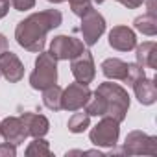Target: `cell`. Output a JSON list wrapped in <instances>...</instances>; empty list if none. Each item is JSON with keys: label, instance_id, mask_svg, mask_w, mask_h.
<instances>
[{"label": "cell", "instance_id": "obj_1", "mask_svg": "<svg viewBox=\"0 0 157 157\" xmlns=\"http://www.w3.org/2000/svg\"><path fill=\"white\" fill-rule=\"evenodd\" d=\"M61 22H63V15L59 10H44V11L32 13L17 24L15 39L19 46H22L24 50L39 54L44 50L46 33L61 26Z\"/></svg>", "mask_w": 157, "mask_h": 157}, {"label": "cell", "instance_id": "obj_2", "mask_svg": "<svg viewBox=\"0 0 157 157\" xmlns=\"http://www.w3.org/2000/svg\"><path fill=\"white\" fill-rule=\"evenodd\" d=\"M96 93L104 98L105 102V115L104 117H111L117 122H122L128 115L129 109V94L128 91L113 82H104L98 85Z\"/></svg>", "mask_w": 157, "mask_h": 157}, {"label": "cell", "instance_id": "obj_3", "mask_svg": "<svg viewBox=\"0 0 157 157\" xmlns=\"http://www.w3.org/2000/svg\"><path fill=\"white\" fill-rule=\"evenodd\" d=\"M57 83V59L50 52H39L35 59V68L30 74V85L35 91H43L50 85Z\"/></svg>", "mask_w": 157, "mask_h": 157}, {"label": "cell", "instance_id": "obj_4", "mask_svg": "<svg viewBox=\"0 0 157 157\" xmlns=\"http://www.w3.org/2000/svg\"><path fill=\"white\" fill-rule=\"evenodd\" d=\"M120 135V122L111 117H102V120L91 129L89 139L98 148H115Z\"/></svg>", "mask_w": 157, "mask_h": 157}, {"label": "cell", "instance_id": "obj_5", "mask_svg": "<svg viewBox=\"0 0 157 157\" xmlns=\"http://www.w3.org/2000/svg\"><path fill=\"white\" fill-rule=\"evenodd\" d=\"M122 153L126 155H157V137L148 135L144 131H129L126 135Z\"/></svg>", "mask_w": 157, "mask_h": 157}, {"label": "cell", "instance_id": "obj_6", "mask_svg": "<svg viewBox=\"0 0 157 157\" xmlns=\"http://www.w3.org/2000/svg\"><path fill=\"white\" fill-rule=\"evenodd\" d=\"M82 26H80V32H82V39H83V44L85 46H94L98 43V39L104 35L105 32V19L94 10H87L82 17Z\"/></svg>", "mask_w": 157, "mask_h": 157}, {"label": "cell", "instance_id": "obj_7", "mask_svg": "<svg viewBox=\"0 0 157 157\" xmlns=\"http://www.w3.org/2000/svg\"><path fill=\"white\" fill-rule=\"evenodd\" d=\"M85 50V44L82 39H76L70 35H56L50 43L48 52L57 61H70L76 56H80Z\"/></svg>", "mask_w": 157, "mask_h": 157}, {"label": "cell", "instance_id": "obj_8", "mask_svg": "<svg viewBox=\"0 0 157 157\" xmlns=\"http://www.w3.org/2000/svg\"><path fill=\"white\" fill-rule=\"evenodd\" d=\"M93 91L89 89V85L83 83H70L68 87L63 89L61 93V109L65 111H78V109H83L85 104L89 102Z\"/></svg>", "mask_w": 157, "mask_h": 157}, {"label": "cell", "instance_id": "obj_9", "mask_svg": "<svg viewBox=\"0 0 157 157\" xmlns=\"http://www.w3.org/2000/svg\"><path fill=\"white\" fill-rule=\"evenodd\" d=\"M70 72H72L74 80L78 83L89 85L94 80V76H96V67H94L93 54L89 50H83L80 56H76L74 59H70Z\"/></svg>", "mask_w": 157, "mask_h": 157}, {"label": "cell", "instance_id": "obj_10", "mask_svg": "<svg viewBox=\"0 0 157 157\" xmlns=\"http://www.w3.org/2000/svg\"><path fill=\"white\" fill-rule=\"evenodd\" d=\"M0 137H4L6 142L19 146L30 135H28V129H26L24 122L21 120V117H8L0 122Z\"/></svg>", "mask_w": 157, "mask_h": 157}, {"label": "cell", "instance_id": "obj_11", "mask_svg": "<svg viewBox=\"0 0 157 157\" xmlns=\"http://www.w3.org/2000/svg\"><path fill=\"white\" fill-rule=\"evenodd\" d=\"M0 74H2L10 83H19L24 78V65L19 59L17 54L6 50L0 54Z\"/></svg>", "mask_w": 157, "mask_h": 157}, {"label": "cell", "instance_id": "obj_12", "mask_svg": "<svg viewBox=\"0 0 157 157\" xmlns=\"http://www.w3.org/2000/svg\"><path fill=\"white\" fill-rule=\"evenodd\" d=\"M109 46L118 52H129L137 46V35L128 26H115L109 32Z\"/></svg>", "mask_w": 157, "mask_h": 157}, {"label": "cell", "instance_id": "obj_13", "mask_svg": "<svg viewBox=\"0 0 157 157\" xmlns=\"http://www.w3.org/2000/svg\"><path fill=\"white\" fill-rule=\"evenodd\" d=\"M133 87V93H135V98L142 104V105H151L155 104L157 100V87H155V80L153 78H139V80L131 85Z\"/></svg>", "mask_w": 157, "mask_h": 157}, {"label": "cell", "instance_id": "obj_14", "mask_svg": "<svg viewBox=\"0 0 157 157\" xmlns=\"http://www.w3.org/2000/svg\"><path fill=\"white\" fill-rule=\"evenodd\" d=\"M21 120L24 122L26 129H28V135L32 137H44L50 129V122L44 115H39V113H32V111H26L21 115Z\"/></svg>", "mask_w": 157, "mask_h": 157}, {"label": "cell", "instance_id": "obj_15", "mask_svg": "<svg viewBox=\"0 0 157 157\" xmlns=\"http://www.w3.org/2000/svg\"><path fill=\"white\" fill-rule=\"evenodd\" d=\"M135 57L137 63L144 68H157V44L153 41H146L142 44L135 46Z\"/></svg>", "mask_w": 157, "mask_h": 157}, {"label": "cell", "instance_id": "obj_16", "mask_svg": "<svg viewBox=\"0 0 157 157\" xmlns=\"http://www.w3.org/2000/svg\"><path fill=\"white\" fill-rule=\"evenodd\" d=\"M128 65L126 61L118 59V57H109L102 61V74L107 78V80H120L124 82L126 76H128Z\"/></svg>", "mask_w": 157, "mask_h": 157}, {"label": "cell", "instance_id": "obj_17", "mask_svg": "<svg viewBox=\"0 0 157 157\" xmlns=\"http://www.w3.org/2000/svg\"><path fill=\"white\" fill-rule=\"evenodd\" d=\"M133 26H135L137 32H140L148 37H153L157 33V15L144 13V15H140L133 21Z\"/></svg>", "mask_w": 157, "mask_h": 157}, {"label": "cell", "instance_id": "obj_18", "mask_svg": "<svg viewBox=\"0 0 157 157\" xmlns=\"http://www.w3.org/2000/svg\"><path fill=\"white\" fill-rule=\"evenodd\" d=\"M61 93H63V89L57 83L43 89V104H44V107H48L50 111H59L61 109Z\"/></svg>", "mask_w": 157, "mask_h": 157}, {"label": "cell", "instance_id": "obj_19", "mask_svg": "<svg viewBox=\"0 0 157 157\" xmlns=\"http://www.w3.org/2000/svg\"><path fill=\"white\" fill-rule=\"evenodd\" d=\"M91 124V117L87 111H82V109H78V113H74L70 118H68V131L70 133H83Z\"/></svg>", "mask_w": 157, "mask_h": 157}, {"label": "cell", "instance_id": "obj_20", "mask_svg": "<svg viewBox=\"0 0 157 157\" xmlns=\"http://www.w3.org/2000/svg\"><path fill=\"white\" fill-rule=\"evenodd\" d=\"M28 157H41V155H52V150H50V144L48 140H44L43 137H33V140L28 144L26 151H24Z\"/></svg>", "mask_w": 157, "mask_h": 157}, {"label": "cell", "instance_id": "obj_21", "mask_svg": "<svg viewBox=\"0 0 157 157\" xmlns=\"http://www.w3.org/2000/svg\"><path fill=\"white\" fill-rule=\"evenodd\" d=\"M142 76H146L144 74V67H140L139 63H129L128 65V76H126V80H124V83H128L129 87L139 80V78H142Z\"/></svg>", "mask_w": 157, "mask_h": 157}, {"label": "cell", "instance_id": "obj_22", "mask_svg": "<svg viewBox=\"0 0 157 157\" xmlns=\"http://www.w3.org/2000/svg\"><path fill=\"white\" fill-rule=\"evenodd\" d=\"M68 4H70V10L74 15L82 17L87 10L93 8V0H68Z\"/></svg>", "mask_w": 157, "mask_h": 157}, {"label": "cell", "instance_id": "obj_23", "mask_svg": "<svg viewBox=\"0 0 157 157\" xmlns=\"http://www.w3.org/2000/svg\"><path fill=\"white\" fill-rule=\"evenodd\" d=\"M10 2H11L13 10H17V11H28L35 6V0H10Z\"/></svg>", "mask_w": 157, "mask_h": 157}, {"label": "cell", "instance_id": "obj_24", "mask_svg": "<svg viewBox=\"0 0 157 157\" xmlns=\"http://www.w3.org/2000/svg\"><path fill=\"white\" fill-rule=\"evenodd\" d=\"M17 155V146L11 142H2L0 144V157H15Z\"/></svg>", "mask_w": 157, "mask_h": 157}, {"label": "cell", "instance_id": "obj_25", "mask_svg": "<svg viewBox=\"0 0 157 157\" xmlns=\"http://www.w3.org/2000/svg\"><path fill=\"white\" fill-rule=\"evenodd\" d=\"M117 2L126 6V8H129V10H137V8H140L146 2V0H117Z\"/></svg>", "mask_w": 157, "mask_h": 157}, {"label": "cell", "instance_id": "obj_26", "mask_svg": "<svg viewBox=\"0 0 157 157\" xmlns=\"http://www.w3.org/2000/svg\"><path fill=\"white\" fill-rule=\"evenodd\" d=\"M8 39H6V35L4 33H0V54H2V52H6L8 50Z\"/></svg>", "mask_w": 157, "mask_h": 157}, {"label": "cell", "instance_id": "obj_27", "mask_svg": "<svg viewBox=\"0 0 157 157\" xmlns=\"http://www.w3.org/2000/svg\"><path fill=\"white\" fill-rule=\"evenodd\" d=\"M48 2H52V4H61V2H65V0H48Z\"/></svg>", "mask_w": 157, "mask_h": 157}, {"label": "cell", "instance_id": "obj_28", "mask_svg": "<svg viewBox=\"0 0 157 157\" xmlns=\"http://www.w3.org/2000/svg\"><path fill=\"white\" fill-rule=\"evenodd\" d=\"M93 2H96V4H102V2H104V0H93Z\"/></svg>", "mask_w": 157, "mask_h": 157}, {"label": "cell", "instance_id": "obj_29", "mask_svg": "<svg viewBox=\"0 0 157 157\" xmlns=\"http://www.w3.org/2000/svg\"><path fill=\"white\" fill-rule=\"evenodd\" d=\"M0 2H10V0H0Z\"/></svg>", "mask_w": 157, "mask_h": 157}, {"label": "cell", "instance_id": "obj_30", "mask_svg": "<svg viewBox=\"0 0 157 157\" xmlns=\"http://www.w3.org/2000/svg\"><path fill=\"white\" fill-rule=\"evenodd\" d=\"M0 78H2V74H0Z\"/></svg>", "mask_w": 157, "mask_h": 157}]
</instances>
